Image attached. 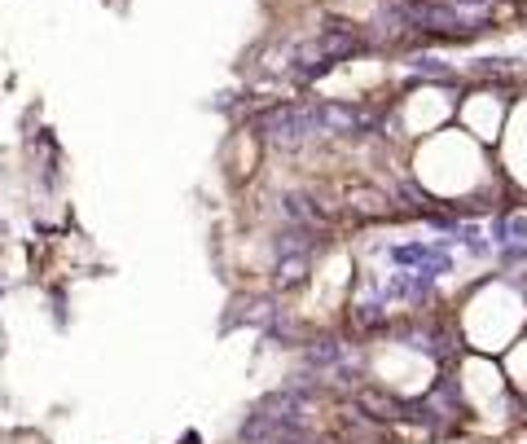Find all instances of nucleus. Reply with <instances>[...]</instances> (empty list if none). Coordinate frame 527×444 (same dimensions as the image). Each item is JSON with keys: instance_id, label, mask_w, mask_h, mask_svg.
<instances>
[{"instance_id": "f257e3e1", "label": "nucleus", "mask_w": 527, "mask_h": 444, "mask_svg": "<svg viewBox=\"0 0 527 444\" xmlns=\"http://www.w3.org/2000/svg\"><path fill=\"white\" fill-rule=\"evenodd\" d=\"M316 132L313 106H277V111L264 114V137L281 150H299L308 137Z\"/></svg>"}, {"instance_id": "f03ea898", "label": "nucleus", "mask_w": 527, "mask_h": 444, "mask_svg": "<svg viewBox=\"0 0 527 444\" xmlns=\"http://www.w3.org/2000/svg\"><path fill=\"white\" fill-rule=\"evenodd\" d=\"M281 216L290 224H313V221H321V212H316V203L308 198V194H281Z\"/></svg>"}, {"instance_id": "7ed1b4c3", "label": "nucleus", "mask_w": 527, "mask_h": 444, "mask_svg": "<svg viewBox=\"0 0 527 444\" xmlns=\"http://www.w3.org/2000/svg\"><path fill=\"white\" fill-rule=\"evenodd\" d=\"M308 278V256H281L277 260V286H299Z\"/></svg>"}]
</instances>
